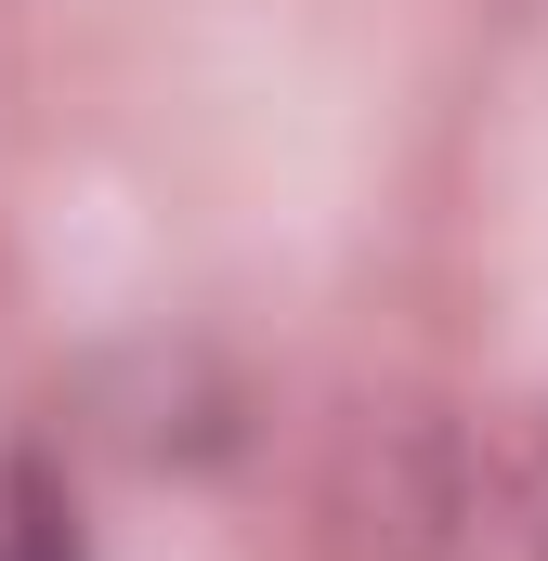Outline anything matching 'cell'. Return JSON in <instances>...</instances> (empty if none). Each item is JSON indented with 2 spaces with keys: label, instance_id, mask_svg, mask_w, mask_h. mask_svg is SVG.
<instances>
[{
  "label": "cell",
  "instance_id": "cell-1",
  "mask_svg": "<svg viewBox=\"0 0 548 561\" xmlns=\"http://www.w3.org/2000/svg\"><path fill=\"white\" fill-rule=\"evenodd\" d=\"M0 561H79V536H66V496H53L39 470H13V483H0Z\"/></svg>",
  "mask_w": 548,
  "mask_h": 561
}]
</instances>
